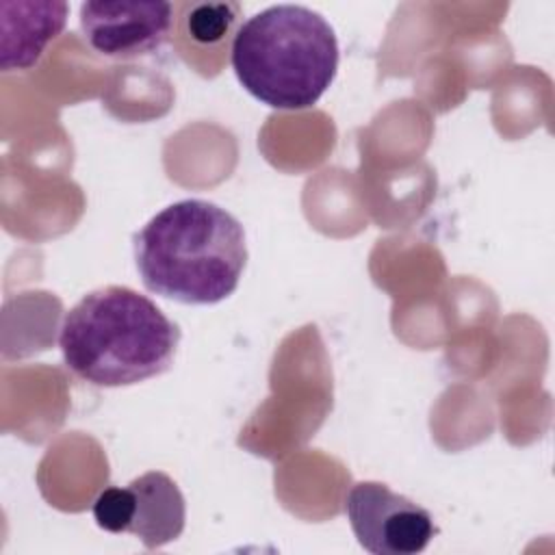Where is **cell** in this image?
I'll use <instances>...</instances> for the list:
<instances>
[{
	"label": "cell",
	"mask_w": 555,
	"mask_h": 555,
	"mask_svg": "<svg viewBox=\"0 0 555 555\" xmlns=\"http://www.w3.org/2000/svg\"><path fill=\"white\" fill-rule=\"evenodd\" d=\"M130 520L126 533L137 535L145 548H160L180 538L186 505L178 483L163 470H147L128 483Z\"/></svg>",
	"instance_id": "8"
},
{
	"label": "cell",
	"mask_w": 555,
	"mask_h": 555,
	"mask_svg": "<svg viewBox=\"0 0 555 555\" xmlns=\"http://www.w3.org/2000/svg\"><path fill=\"white\" fill-rule=\"evenodd\" d=\"M241 87L271 108L317 104L338 69V39L330 22L299 4H275L241 24L232 43Z\"/></svg>",
	"instance_id": "3"
},
{
	"label": "cell",
	"mask_w": 555,
	"mask_h": 555,
	"mask_svg": "<svg viewBox=\"0 0 555 555\" xmlns=\"http://www.w3.org/2000/svg\"><path fill=\"white\" fill-rule=\"evenodd\" d=\"M178 325L128 286L87 293L63 319L59 347L65 366L100 388L132 386L169 371Z\"/></svg>",
	"instance_id": "2"
},
{
	"label": "cell",
	"mask_w": 555,
	"mask_h": 555,
	"mask_svg": "<svg viewBox=\"0 0 555 555\" xmlns=\"http://www.w3.org/2000/svg\"><path fill=\"white\" fill-rule=\"evenodd\" d=\"M2 72H26L39 63L46 48L63 33L69 7L65 2H2Z\"/></svg>",
	"instance_id": "7"
},
{
	"label": "cell",
	"mask_w": 555,
	"mask_h": 555,
	"mask_svg": "<svg viewBox=\"0 0 555 555\" xmlns=\"http://www.w3.org/2000/svg\"><path fill=\"white\" fill-rule=\"evenodd\" d=\"M132 243L143 286L180 304L223 301L236 291L247 264L241 221L206 199L169 204Z\"/></svg>",
	"instance_id": "1"
},
{
	"label": "cell",
	"mask_w": 555,
	"mask_h": 555,
	"mask_svg": "<svg viewBox=\"0 0 555 555\" xmlns=\"http://www.w3.org/2000/svg\"><path fill=\"white\" fill-rule=\"evenodd\" d=\"M345 512L360 546L373 555H414L438 533L431 514L379 481H358Z\"/></svg>",
	"instance_id": "4"
},
{
	"label": "cell",
	"mask_w": 555,
	"mask_h": 555,
	"mask_svg": "<svg viewBox=\"0 0 555 555\" xmlns=\"http://www.w3.org/2000/svg\"><path fill=\"white\" fill-rule=\"evenodd\" d=\"M241 28L236 2H180L173 13L171 43L178 56L202 78L223 72Z\"/></svg>",
	"instance_id": "6"
},
{
	"label": "cell",
	"mask_w": 555,
	"mask_h": 555,
	"mask_svg": "<svg viewBox=\"0 0 555 555\" xmlns=\"http://www.w3.org/2000/svg\"><path fill=\"white\" fill-rule=\"evenodd\" d=\"M171 2H85L80 4V30L87 43L102 56L130 61L156 52L173 28Z\"/></svg>",
	"instance_id": "5"
},
{
	"label": "cell",
	"mask_w": 555,
	"mask_h": 555,
	"mask_svg": "<svg viewBox=\"0 0 555 555\" xmlns=\"http://www.w3.org/2000/svg\"><path fill=\"white\" fill-rule=\"evenodd\" d=\"M93 518L100 529L111 533H126L130 520V490L126 488H106L93 501Z\"/></svg>",
	"instance_id": "9"
}]
</instances>
